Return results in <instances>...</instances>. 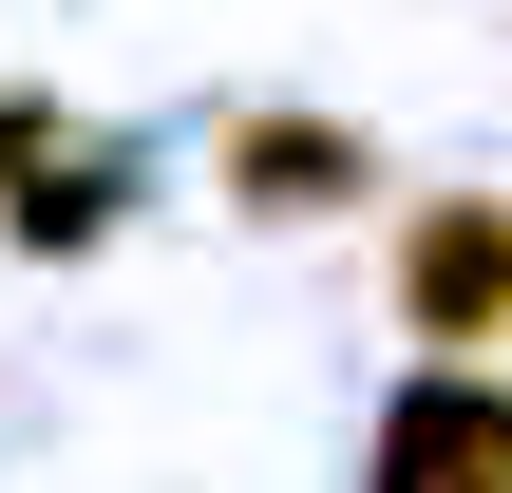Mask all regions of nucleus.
<instances>
[{
	"label": "nucleus",
	"instance_id": "f257e3e1",
	"mask_svg": "<svg viewBox=\"0 0 512 493\" xmlns=\"http://www.w3.org/2000/svg\"><path fill=\"white\" fill-rule=\"evenodd\" d=\"M399 304H418V342H512V209L494 190H456V209H418L399 228Z\"/></svg>",
	"mask_w": 512,
	"mask_h": 493
},
{
	"label": "nucleus",
	"instance_id": "f03ea898",
	"mask_svg": "<svg viewBox=\"0 0 512 493\" xmlns=\"http://www.w3.org/2000/svg\"><path fill=\"white\" fill-rule=\"evenodd\" d=\"M380 493H512V380H418L399 418H380Z\"/></svg>",
	"mask_w": 512,
	"mask_h": 493
},
{
	"label": "nucleus",
	"instance_id": "7ed1b4c3",
	"mask_svg": "<svg viewBox=\"0 0 512 493\" xmlns=\"http://www.w3.org/2000/svg\"><path fill=\"white\" fill-rule=\"evenodd\" d=\"M228 171H247V209H361V133L342 114H247Z\"/></svg>",
	"mask_w": 512,
	"mask_h": 493
}]
</instances>
